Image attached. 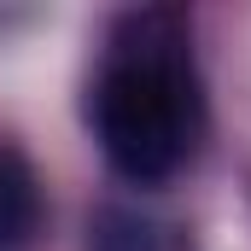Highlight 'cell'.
I'll use <instances>...</instances> for the list:
<instances>
[{
	"mask_svg": "<svg viewBox=\"0 0 251 251\" xmlns=\"http://www.w3.org/2000/svg\"><path fill=\"white\" fill-rule=\"evenodd\" d=\"M94 128L128 181H170L199 146V76L176 12H128L94 76Z\"/></svg>",
	"mask_w": 251,
	"mask_h": 251,
	"instance_id": "6da1fadb",
	"label": "cell"
},
{
	"mask_svg": "<svg viewBox=\"0 0 251 251\" xmlns=\"http://www.w3.org/2000/svg\"><path fill=\"white\" fill-rule=\"evenodd\" d=\"M41 222V181L24 164V152L0 146V251L24 246Z\"/></svg>",
	"mask_w": 251,
	"mask_h": 251,
	"instance_id": "7a4b0ae2",
	"label": "cell"
},
{
	"mask_svg": "<svg viewBox=\"0 0 251 251\" xmlns=\"http://www.w3.org/2000/svg\"><path fill=\"white\" fill-rule=\"evenodd\" d=\"M88 251H170V240H164L158 222H146L134 210H105L94 222V246Z\"/></svg>",
	"mask_w": 251,
	"mask_h": 251,
	"instance_id": "3957f363",
	"label": "cell"
}]
</instances>
